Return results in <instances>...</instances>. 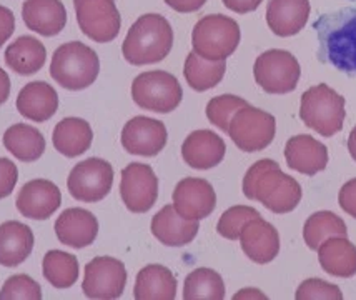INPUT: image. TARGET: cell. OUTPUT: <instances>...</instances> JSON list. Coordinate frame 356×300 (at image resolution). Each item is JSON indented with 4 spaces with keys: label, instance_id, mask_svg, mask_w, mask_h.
<instances>
[{
    "label": "cell",
    "instance_id": "obj_5",
    "mask_svg": "<svg viewBox=\"0 0 356 300\" xmlns=\"http://www.w3.org/2000/svg\"><path fill=\"white\" fill-rule=\"evenodd\" d=\"M300 117L308 129L323 137H333L345 122V97L326 84H318L302 95Z\"/></svg>",
    "mask_w": 356,
    "mask_h": 300
},
{
    "label": "cell",
    "instance_id": "obj_9",
    "mask_svg": "<svg viewBox=\"0 0 356 300\" xmlns=\"http://www.w3.org/2000/svg\"><path fill=\"white\" fill-rule=\"evenodd\" d=\"M277 134V120L271 113L245 105L233 116L228 127V135L243 152H260L273 142Z\"/></svg>",
    "mask_w": 356,
    "mask_h": 300
},
{
    "label": "cell",
    "instance_id": "obj_11",
    "mask_svg": "<svg viewBox=\"0 0 356 300\" xmlns=\"http://www.w3.org/2000/svg\"><path fill=\"white\" fill-rule=\"evenodd\" d=\"M113 185V168L104 159H87L72 168L67 187L75 200L100 202L110 194Z\"/></svg>",
    "mask_w": 356,
    "mask_h": 300
},
{
    "label": "cell",
    "instance_id": "obj_26",
    "mask_svg": "<svg viewBox=\"0 0 356 300\" xmlns=\"http://www.w3.org/2000/svg\"><path fill=\"white\" fill-rule=\"evenodd\" d=\"M318 262L330 276L350 278L356 276V247L346 237H330L318 247Z\"/></svg>",
    "mask_w": 356,
    "mask_h": 300
},
{
    "label": "cell",
    "instance_id": "obj_20",
    "mask_svg": "<svg viewBox=\"0 0 356 300\" xmlns=\"http://www.w3.org/2000/svg\"><path fill=\"white\" fill-rule=\"evenodd\" d=\"M55 234L72 248L88 247L99 235V221L86 209H67L55 221Z\"/></svg>",
    "mask_w": 356,
    "mask_h": 300
},
{
    "label": "cell",
    "instance_id": "obj_18",
    "mask_svg": "<svg viewBox=\"0 0 356 300\" xmlns=\"http://www.w3.org/2000/svg\"><path fill=\"white\" fill-rule=\"evenodd\" d=\"M227 152L223 139L211 130H195L181 145V157L186 166L197 171H209L222 164Z\"/></svg>",
    "mask_w": 356,
    "mask_h": 300
},
{
    "label": "cell",
    "instance_id": "obj_4",
    "mask_svg": "<svg viewBox=\"0 0 356 300\" xmlns=\"http://www.w3.org/2000/svg\"><path fill=\"white\" fill-rule=\"evenodd\" d=\"M100 61L95 50L82 42H69L54 52L50 75L58 86L77 92L90 87L99 77Z\"/></svg>",
    "mask_w": 356,
    "mask_h": 300
},
{
    "label": "cell",
    "instance_id": "obj_43",
    "mask_svg": "<svg viewBox=\"0 0 356 300\" xmlns=\"http://www.w3.org/2000/svg\"><path fill=\"white\" fill-rule=\"evenodd\" d=\"M207 0H165L168 7L173 10L180 12V14H190V12H197L205 6Z\"/></svg>",
    "mask_w": 356,
    "mask_h": 300
},
{
    "label": "cell",
    "instance_id": "obj_16",
    "mask_svg": "<svg viewBox=\"0 0 356 300\" xmlns=\"http://www.w3.org/2000/svg\"><path fill=\"white\" fill-rule=\"evenodd\" d=\"M62 204V194L54 182L35 179L27 182L17 196V210L32 221H47Z\"/></svg>",
    "mask_w": 356,
    "mask_h": 300
},
{
    "label": "cell",
    "instance_id": "obj_42",
    "mask_svg": "<svg viewBox=\"0 0 356 300\" xmlns=\"http://www.w3.org/2000/svg\"><path fill=\"white\" fill-rule=\"evenodd\" d=\"M222 2L235 14H250V12L257 10L264 0H222Z\"/></svg>",
    "mask_w": 356,
    "mask_h": 300
},
{
    "label": "cell",
    "instance_id": "obj_23",
    "mask_svg": "<svg viewBox=\"0 0 356 300\" xmlns=\"http://www.w3.org/2000/svg\"><path fill=\"white\" fill-rule=\"evenodd\" d=\"M198 226L197 221H186L177 212L173 205H165L155 217L152 219V234L160 244L167 247H184L197 237Z\"/></svg>",
    "mask_w": 356,
    "mask_h": 300
},
{
    "label": "cell",
    "instance_id": "obj_6",
    "mask_svg": "<svg viewBox=\"0 0 356 300\" xmlns=\"http://www.w3.org/2000/svg\"><path fill=\"white\" fill-rule=\"evenodd\" d=\"M240 40L238 24L232 17L222 14L202 17L192 32L193 52L213 62L227 61L232 54H235Z\"/></svg>",
    "mask_w": 356,
    "mask_h": 300
},
{
    "label": "cell",
    "instance_id": "obj_44",
    "mask_svg": "<svg viewBox=\"0 0 356 300\" xmlns=\"http://www.w3.org/2000/svg\"><path fill=\"white\" fill-rule=\"evenodd\" d=\"M8 95H10V79L7 72L0 67V105L7 102Z\"/></svg>",
    "mask_w": 356,
    "mask_h": 300
},
{
    "label": "cell",
    "instance_id": "obj_37",
    "mask_svg": "<svg viewBox=\"0 0 356 300\" xmlns=\"http://www.w3.org/2000/svg\"><path fill=\"white\" fill-rule=\"evenodd\" d=\"M42 289L32 277L19 274L8 277L0 289V300H40Z\"/></svg>",
    "mask_w": 356,
    "mask_h": 300
},
{
    "label": "cell",
    "instance_id": "obj_27",
    "mask_svg": "<svg viewBox=\"0 0 356 300\" xmlns=\"http://www.w3.org/2000/svg\"><path fill=\"white\" fill-rule=\"evenodd\" d=\"M93 141L92 127L87 120L79 117H69L55 125L52 142L58 154L75 159L90 149Z\"/></svg>",
    "mask_w": 356,
    "mask_h": 300
},
{
    "label": "cell",
    "instance_id": "obj_39",
    "mask_svg": "<svg viewBox=\"0 0 356 300\" xmlns=\"http://www.w3.org/2000/svg\"><path fill=\"white\" fill-rule=\"evenodd\" d=\"M17 180H19V171L12 160L0 157V200L14 192Z\"/></svg>",
    "mask_w": 356,
    "mask_h": 300
},
{
    "label": "cell",
    "instance_id": "obj_3",
    "mask_svg": "<svg viewBox=\"0 0 356 300\" xmlns=\"http://www.w3.org/2000/svg\"><path fill=\"white\" fill-rule=\"evenodd\" d=\"M173 47V29L160 14H145L137 19L127 33L122 54L132 65H150L167 58Z\"/></svg>",
    "mask_w": 356,
    "mask_h": 300
},
{
    "label": "cell",
    "instance_id": "obj_33",
    "mask_svg": "<svg viewBox=\"0 0 356 300\" xmlns=\"http://www.w3.org/2000/svg\"><path fill=\"white\" fill-rule=\"evenodd\" d=\"M44 277L55 289H70L79 281V260L72 253L62 251H50L42 262Z\"/></svg>",
    "mask_w": 356,
    "mask_h": 300
},
{
    "label": "cell",
    "instance_id": "obj_15",
    "mask_svg": "<svg viewBox=\"0 0 356 300\" xmlns=\"http://www.w3.org/2000/svg\"><path fill=\"white\" fill-rule=\"evenodd\" d=\"M173 207L186 221H202L217 207V194L209 180L186 177L173 190Z\"/></svg>",
    "mask_w": 356,
    "mask_h": 300
},
{
    "label": "cell",
    "instance_id": "obj_32",
    "mask_svg": "<svg viewBox=\"0 0 356 300\" xmlns=\"http://www.w3.org/2000/svg\"><path fill=\"white\" fill-rule=\"evenodd\" d=\"M330 237H348V229L343 219L328 210L310 215L303 227V239L307 247L318 251V247Z\"/></svg>",
    "mask_w": 356,
    "mask_h": 300
},
{
    "label": "cell",
    "instance_id": "obj_34",
    "mask_svg": "<svg viewBox=\"0 0 356 300\" xmlns=\"http://www.w3.org/2000/svg\"><path fill=\"white\" fill-rule=\"evenodd\" d=\"M185 300H223V278L215 270L200 267L190 272L184 285Z\"/></svg>",
    "mask_w": 356,
    "mask_h": 300
},
{
    "label": "cell",
    "instance_id": "obj_24",
    "mask_svg": "<svg viewBox=\"0 0 356 300\" xmlns=\"http://www.w3.org/2000/svg\"><path fill=\"white\" fill-rule=\"evenodd\" d=\"M58 109V95L47 82L27 84L17 97V111L22 117L33 122L52 119Z\"/></svg>",
    "mask_w": 356,
    "mask_h": 300
},
{
    "label": "cell",
    "instance_id": "obj_19",
    "mask_svg": "<svg viewBox=\"0 0 356 300\" xmlns=\"http://www.w3.org/2000/svg\"><path fill=\"white\" fill-rule=\"evenodd\" d=\"M285 159L291 171L312 177L328 166V149L312 135H295L288 139Z\"/></svg>",
    "mask_w": 356,
    "mask_h": 300
},
{
    "label": "cell",
    "instance_id": "obj_46",
    "mask_svg": "<svg viewBox=\"0 0 356 300\" xmlns=\"http://www.w3.org/2000/svg\"><path fill=\"white\" fill-rule=\"evenodd\" d=\"M353 2H356V0H353Z\"/></svg>",
    "mask_w": 356,
    "mask_h": 300
},
{
    "label": "cell",
    "instance_id": "obj_8",
    "mask_svg": "<svg viewBox=\"0 0 356 300\" xmlns=\"http://www.w3.org/2000/svg\"><path fill=\"white\" fill-rule=\"evenodd\" d=\"M253 75L266 94L282 95L293 92L298 86L302 67L288 50L271 49L258 56L253 65Z\"/></svg>",
    "mask_w": 356,
    "mask_h": 300
},
{
    "label": "cell",
    "instance_id": "obj_38",
    "mask_svg": "<svg viewBox=\"0 0 356 300\" xmlns=\"http://www.w3.org/2000/svg\"><path fill=\"white\" fill-rule=\"evenodd\" d=\"M296 300H341L340 287L328 284L321 278H308L298 287L295 294Z\"/></svg>",
    "mask_w": 356,
    "mask_h": 300
},
{
    "label": "cell",
    "instance_id": "obj_41",
    "mask_svg": "<svg viewBox=\"0 0 356 300\" xmlns=\"http://www.w3.org/2000/svg\"><path fill=\"white\" fill-rule=\"evenodd\" d=\"M15 31V17L10 8L0 6V47L10 39Z\"/></svg>",
    "mask_w": 356,
    "mask_h": 300
},
{
    "label": "cell",
    "instance_id": "obj_13",
    "mask_svg": "<svg viewBox=\"0 0 356 300\" xmlns=\"http://www.w3.org/2000/svg\"><path fill=\"white\" fill-rule=\"evenodd\" d=\"M120 197L130 212L145 214L159 198V179L147 164L134 162L122 171Z\"/></svg>",
    "mask_w": 356,
    "mask_h": 300
},
{
    "label": "cell",
    "instance_id": "obj_31",
    "mask_svg": "<svg viewBox=\"0 0 356 300\" xmlns=\"http://www.w3.org/2000/svg\"><path fill=\"white\" fill-rule=\"evenodd\" d=\"M225 72H227V62L207 61V58L198 56L197 52L188 54L184 67L186 84L197 92H205L217 87L222 82Z\"/></svg>",
    "mask_w": 356,
    "mask_h": 300
},
{
    "label": "cell",
    "instance_id": "obj_30",
    "mask_svg": "<svg viewBox=\"0 0 356 300\" xmlns=\"http://www.w3.org/2000/svg\"><path fill=\"white\" fill-rule=\"evenodd\" d=\"M3 147L22 162H35L45 152V139L35 127L15 124L3 134Z\"/></svg>",
    "mask_w": 356,
    "mask_h": 300
},
{
    "label": "cell",
    "instance_id": "obj_45",
    "mask_svg": "<svg viewBox=\"0 0 356 300\" xmlns=\"http://www.w3.org/2000/svg\"><path fill=\"white\" fill-rule=\"evenodd\" d=\"M348 152H350L351 159H353L355 162H356V125H355V129L350 132V137H348Z\"/></svg>",
    "mask_w": 356,
    "mask_h": 300
},
{
    "label": "cell",
    "instance_id": "obj_28",
    "mask_svg": "<svg viewBox=\"0 0 356 300\" xmlns=\"http://www.w3.org/2000/svg\"><path fill=\"white\" fill-rule=\"evenodd\" d=\"M134 297L137 300H173L177 297V278L170 269L152 264L138 272Z\"/></svg>",
    "mask_w": 356,
    "mask_h": 300
},
{
    "label": "cell",
    "instance_id": "obj_2",
    "mask_svg": "<svg viewBox=\"0 0 356 300\" xmlns=\"http://www.w3.org/2000/svg\"><path fill=\"white\" fill-rule=\"evenodd\" d=\"M243 194L250 200L260 202L273 214H288L302 200V185L291 175L283 174L280 164L261 159L243 177Z\"/></svg>",
    "mask_w": 356,
    "mask_h": 300
},
{
    "label": "cell",
    "instance_id": "obj_12",
    "mask_svg": "<svg viewBox=\"0 0 356 300\" xmlns=\"http://www.w3.org/2000/svg\"><path fill=\"white\" fill-rule=\"evenodd\" d=\"M127 285L124 262L113 257H95L86 265L82 290L88 299L113 300L122 297Z\"/></svg>",
    "mask_w": 356,
    "mask_h": 300
},
{
    "label": "cell",
    "instance_id": "obj_40",
    "mask_svg": "<svg viewBox=\"0 0 356 300\" xmlns=\"http://www.w3.org/2000/svg\"><path fill=\"white\" fill-rule=\"evenodd\" d=\"M338 204L346 214L356 219V179H351L343 185L338 194Z\"/></svg>",
    "mask_w": 356,
    "mask_h": 300
},
{
    "label": "cell",
    "instance_id": "obj_35",
    "mask_svg": "<svg viewBox=\"0 0 356 300\" xmlns=\"http://www.w3.org/2000/svg\"><path fill=\"white\" fill-rule=\"evenodd\" d=\"M245 105H248V102L245 99H241V97L225 94L213 97L209 102V105H207L205 113L211 124L218 127L222 132L228 134V127H230L233 116H235L241 107H245Z\"/></svg>",
    "mask_w": 356,
    "mask_h": 300
},
{
    "label": "cell",
    "instance_id": "obj_25",
    "mask_svg": "<svg viewBox=\"0 0 356 300\" xmlns=\"http://www.w3.org/2000/svg\"><path fill=\"white\" fill-rule=\"evenodd\" d=\"M33 232L22 222L8 221L0 226V265L19 267L33 251Z\"/></svg>",
    "mask_w": 356,
    "mask_h": 300
},
{
    "label": "cell",
    "instance_id": "obj_1",
    "mask_svg": "<svg viewBox=\"0 0 356 300\" xmlns=\"http://www.w3.org/2000/svg\"><path fill=\"white\" fill-rule=\"evenodd\" d=\"M318 61L356 77V8L343 7L320 15L313 24Z\"/></svg>",
    "mask_w": 356,
    "mask_h": 300
},
{
    "label": "cell",
    "instance_id": "obj_10",
    "mask_svg": "<svg viewBox=\"0 0 356 300\" xmlns=\"http://www.w3.org/2000/svg\"><path fill=\"white\" fill-rule=\"evenodd\" d=\"M77 24L88 39L108 44L115 40L122 27L115 0H74Z\"/></svg>",
    "mask_w": 356,
    "mask_h": 300
},
{
    "label": "cell",
    "instance_id": "obj_36",
    "mask_svg": "<svg viewBox=\"0 0 356 300\" xmlns=\"http://www.w3.org/2000/svg\"><path fill=\"white\" fill-rule=\"evenodd\" d=\"M260 217L257 209L248 205H235L230 207L228 210H225L220 217L217 232L222 237L228 240H238L241 230L252 219Z\"/></svg>",
    "mask_w": 356,
    "mask_h": 300
},
{
    "label": "cell",
    "instance_id": "obj_21",
    "mask_svg": "<svg viewBox=\"0 0 356 300\" xmlns=\"http://www.w3.org/2000/svg\"><path fill=\"white\" fill-rule=\"evenodd\" d=\"M310 17V0H270L266 24L278 37H291L302 32Z\"/></svg>",
    "mask_w": 356,
    "mask_h": 300
},
{
    "label": "cell",
    "instance_id": "obj_17",
    "mask_svg": "<svg viewBox=\"0 0 356 300\" xmlns=\"http://www.w3.org/2000/svg\"><path fill=\"white\" fill-rule=\"evenodd\" d=\"M245 255L255 264L265 265L275 260L280 252V234L270 222L261 217L252 219L240 234Z\"/></svg>",
    "mask_w": 356,
    "mask_h": 300
},
{
    "label": "cell",
    "instance_id": "obj_7",
    "mask_svg": "<svg viewBox=\"0 0 356 300\" xmlns=\"http://www.w3.org/2000/svg\"><path fill=\"white\" fill-rule=\"evenodd\" d=\"M132 99L140 109L156 113H170L184 99L180 82L165 70L143 72L132 84Z\"/></svg>",
    "mask_w": 356,
    "mask_h": 300
},
{
    "label": "cell",
    "instance_id": "obj_29",
    "mask_svg": "<svg viewBox=\"0 0 356 300\" xmlns=\"http://www.w3.org/2000/svg\"><path fill=\"white\" fill-rule=\"evenodd\" d=\"M45 61V45L31 35L19 37L6 50V63L19 75L37 74L44 67Z\"/></svg>",
    "mask_w": 356,
    "mask_h": 300
},
{
    "label": "cell",
    "instance_id": "obj_14",
    "mask_svg": "<svg viewBox=\"0 0 356 300\" xmlns=\"http://www.w3.org/2000/svg\"><path fill=\"white\" fill-rule=\"evenodd\" d=\"M168 141L167 127L162 120L150 117H134L122 130V145L132 155L155 157L165 149Z\"/></svg>",
    "mask_w": 356,
    "mask_h": 300
},
{
    "label": "cell",
    "instance_id": "obj_22",
    "mask_svg": "<svg viewBox=\"0 0 356 300\" xmlns=\"http://www.w3.org/2000/svg\"><path fill=\"white\" fill-rule=\"evenodd\" d=\"M22 19L31 31L54 37L65 29L67 10L60 0H25Z\"/></svg>",
    "mask_w": 356,
    "mask_h": 300
}]
</instances>
